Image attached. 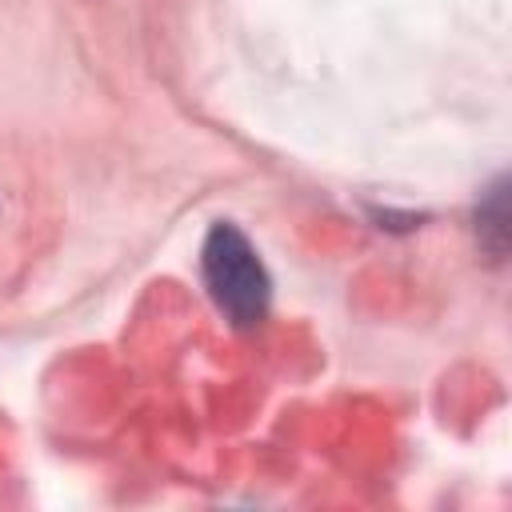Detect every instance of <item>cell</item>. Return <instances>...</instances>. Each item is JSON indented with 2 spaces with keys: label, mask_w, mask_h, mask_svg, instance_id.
Instances as JSON below:
<instances>
[{
  "label": "cell",
  "mask_w": 512,
  "mask_h": 512,
  "mask_svg": "<svg viewBox=\"0 0 512 512\" xmlns=\"http://www.w3.org/2000/svg\"><path fill=\"white\" fill-rule=\"evenodd\" d=\"M200 272H204V288L212 304L224 312L228 324L256 328L268 316V304H272L268 268L236 224L220 220L208 228L204 248H200Z\"/></svg>",
  "instance_id": "obj_1"
},
{
  "label": "cell",
  "mask_w": 512,
  "mask_h": 512,
  "mask_svg": "<svg viewBox=\"0 0 512 512\" xmlns=\"http://www.w3.org/2000/svg\"><path fill=\"white\" fill-rule=\"evenodd\" d=\"M476 236H480V244L488 248L492 260L504 256V248H508V184L504 180H496L480 196V204H476Z\"/></svg>",
  "instance_id": "obj_2"
}]
</instances>
